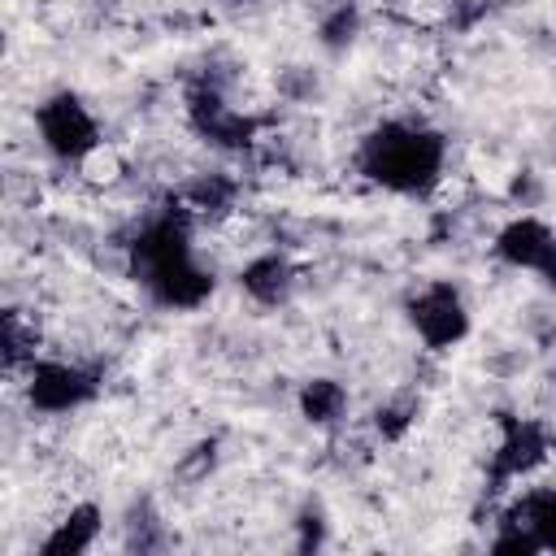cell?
<instances>
[{
    "mask_svg": "<svg viewBox=\"0 0 556 556\" xmlns=\"http://www.w3.org/2000/svg\"><path fill=\"white\" fill-rule=\"evenodd\" d=\"M130 274L161 308H200L213 295V274L191 252L187 213H156L130 239Z\"/></svg>",
    "mask_w": 556,
    "mask_h": 556,
    "instance_id": "obj_1",
    "label": "cell"
},
{
    "mask_svg": "<svg viewBox=\"0 0 556 556\" xmlns=\"http://www.w3.org/2000/svg\"><path fill=\"white\" fill-rule=\"evenodd\" d=\"M447 165V139L421 122H382L356 148V169L395 195H426Z\"/></svg>",
    "mask_w": 556,
    "mask_h": 556,
    "instance_id": "obj_2",
    "label": "cell"
},
{
    "mask_svg": "<svg viewBox=\"0 0 556 556\" xmlns=\"http://www.w3.org/2000/svg\"><path fill=\"white\" fill-rule=\"evenodd\" d=\"M35 130H39V143L65 165H83L96 148H104L96 113L74 91H52L48 100H39L35 104Z\"/></svg>",
    "mask_w": 556,
    "mask_h": 556,
    "instance_id": "obj_3",
    "label": "cell"
},
{
    "mask_svg": "<svg viewBox=\"0 0 556 556\" xmlns=\"http://www.w3.org/2000/svg\"><path fill=\"white\" fill-rule=\"evenodd\" d=\"M100 391V378L74 361H52V356H35L26 365V400L35 413H74L83 404H91Z\"/></svg>",
    "mask_w": 556,
    "mask_h": 556,
    "instance_id": "obj_4",
    "label": "cell"
},
{
    "mask_svg": "<svg viewBox=\"0 0 556 556\" xmlns=\"http://www.w3.org/2000/svg\"><path fill=\"white\" fill-rule=\"evenodd\" d=\"M408 326L417 330V339L434 352L456 348L469 334V308L465 295L452 282H426L413 300H408Z\"/></svg>",
    "mask_w": 556,
    "mask_h": 556,
    "instance_id": "obj_5",
    "label": "cell"
},
{
    "mask_svg": "<svg viewBox=\"0 0 556 556\" xmlns=\"http://www.w3.org/2000/svg\"><path fill=\"white\" fill-rule=\"evenodd\" d=\"M187 117L191 126L213 143V148H226V152H239L256 139V122L248 113H239L235 104L222 100L217 87H200L187 96Z\"/></svg>",
    "mask_w": 556,
    "mask_h": 556,
    "instance_id": "obj_6",
    "label": "cell"
},
{
    "mask_svg": "<svg viewBox=\"0 0 556 556\" xmlns=\"http://www.w3.org/2000/svg\"><path fill=\"white\" fill-rule=\"evenodd\" d=\"M552 439L543 430V421H530V417H504V434L491 452V482L504 486L521 473H530L534 465H543Z\"/></svg>",
    "mask_w": 556,
    "mask_h": 556,
    "instance_id": "obj_7",
    "label": "cell"
},
{
    "mask_svg": "<svg viewBox=\"0 0 556 556\" xmlns=\"http://www.w3.org/2000/svg\"><path fill=\"white\" fill-rule=\"evenodd\" d=\"M491 248H495V256H500L504 265H513V269L547 274V265L556 261V230H552L543 217L521 213V217H513V222L500 226V235H495Z\"/></svg>",
    "mask_w": 556,
    "mask_h": 556,
    "instance_id": "obj_8",
    "label": "cell"
},
{
    "mask_svg": "<svg viewBox=\"0 0 556 556\" xmlns=\"http://www.w3.org/2000/svg\"><path fill=\"white\" fill-rule=\"evenodd\" d=\"M239 287L248 291V300H256V304H265V308H278V304H287L291 291H295V265H291V256H282V252H261V256H252V261L239 269Z\"/></svg>",
    "mask_w": 556,
    "mask_h": 556,
    "instance_id": "obj_9",
    "label": "cell"
},
{
    "mask_svg": "<svg viewBox=\"0 0 556 556\" xmlns=\"http://www.w3.org/2000/svg\"><path fill=\"white\" fill-rule=\"evenodd\" d=\"M100 526H104L100 504H91V500L70 504V513H65V517L43 534L39 552H43V556H83V552H91V547H96Z\"/></svg>",
    "mask_w": 556,
    "mask_h": 556,
    "instance_id": "obj_10",
    "label": "cell"
},
{
    "mask_svg": "<svg viewBox=\"0 0 556 556\" xmlns=\"http://www.w3.org/2000/svg\"><path fill=\"white\" fill-rule=\"evenodd\" d=\"M513 526H521L539 552H556V486H530L521 491L508 513H504Z\"/></svg>",
    "mask_w": 556,
    "mask_h": 556,
    "instance_id": "obj_11",
    "label": "cell"
},
{
    "mask_svg": "<svg viewBox=\"0 0 556 556\" xmlns=\"http://www.w3.org/2000/svg\"><path fill=\"white\" fill-rule=\"evenodd\" d=\"M348 413V387L339 378H308L300 387V417L308 426H334Z\"/></svg>",
    "mask_w": 556,
    "mask_h": 556,
    "instance_id": "obj_12",
    "label": "cell"
},
{
    "mask_svg": "<svg viewBox=\"0 0 556 556\" xmlns=\"http://www.w3.org/2000/svg\"><path fill=\"white\" fill-rule=\"evenodd\" d=\"M126 547L130 552H156V547H165L161 517H156L152 500H135L130 504V513H126Z\"/></svg>",
    "mask_w": 556,
    "mask_h": 556,
    "instance_id": "obj_13",
    "label": "cell"
},
{
    "mask_svg": "<svg viewBox=\"0 0 556 556\" xmlns=\"http://www.w3.org/2000/svg\"><path fill=\"white\" fill-rule=\"evenodd\" d=\"M356 35H361V9H356V4H334V9L321 17V26H317L321 48H330V52H343Z\"/></svg>",
    "mask_w": 556,
    "mask_h": 556,
    "instance_id": "obj_14",
    "label": "cell"
},
{
    "mask_svg": "<svg viewBox=\"0 0 556 556\" xmlns=\"http://www.w3.org/2000/svg\"><path fill=\"white\" fill-rule=\"evenodd\" d=\"M35 361V330H22L17 308L4 313V369H26Z\"/></svg>",
    "mask_w": 556,
    "mask_h": 556,
    "instance_id": "obj_15",
    "label": "cell"
},
{
    "mask_svg": "<svg viewBox=\"0 0 556 556\" xmlns=\"http://www.w3.org/2000/svg\"><path fill=\"white\" fill-rule=\"evenodd\" d=\"M230 195H235V182L222 178V174H208V178H200V182L187 191L191 208H200V213H222V208L230 204Z\"/></svg>",
    "mask_w": 556,
    "mask_h": 556,
    "instance_id": "obj_16",
    "label": "cell"
},
{
    "mask_svg": "<svg viewBox=\"0 0 556 556\" xmlns=\"http://www.w3.org/2000/svg\"><path fill=\"white\" fill-rule=\"evenodd\" d=\"M413 417H417V404H413V400L382 404V408H378V430H382L387 439H400V434L413 426Z\"/></svg>",
    "mask_w": 556,
    "mask_h": 556,
    "instance_id": "obj_17",
    "label": "cell"
},
{
    "mask_svg": "<svg viewBox=\"0 0 556 556\" xmlns=\"http://www.w3.org/2000/svg\"><path fill=\"white\" fill-rule=\"evenodd\" d=\"M213 460H217V443H195V447H191V456L178 465V473H182V478H191V482H200V478L213 469Z\"/></svg>",
    "mask_w": 556,
    "mask_h": 556,
    "instance_id": "obj_18",
    "label": "cell"
},
{
    "mask_svg": "<svg viewBox=\"0 0 556 556\" xmlns=\"http://www.w3.org/2000/svg\"><path fill=\"white\" fill-rule=\"evenodd\" d=\"M321 534H326V517H321V508H317V504H304V513H300V547H304V552L317 547Z\"/></svg>",
    "mask_w": 556,
    "mask_h": 556,
    "instance_id": "obj_19",
    "label": "cell"
}]
</instances>
